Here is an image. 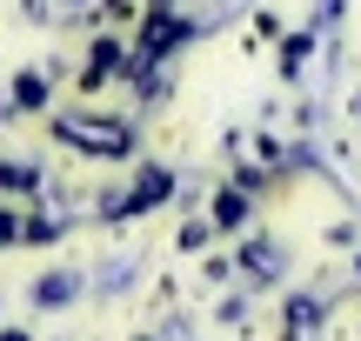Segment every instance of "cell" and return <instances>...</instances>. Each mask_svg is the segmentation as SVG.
I'll list each match as a JSON object with an SVG mask.
<instances>
[{"label":"cell","instance_id":"1","mask_svg":"<svg viewBox=\"0 0 361 341\" xmlns=\"http://www.w3.org/2000/svg\"><path fill=\"white\" fill-rule=\"evenodd\" d=\"M54 141L80 147L87 161H128L141 147V128L128 114H107V107H61L54 114Z\"/></svg>","mask_w":361,"mask_h":341},{"label":"cell","instance_id":"9","mask_svg":"<svg viewBox=\"0 0 361 341\" xmlns=\"http://www.w3.org/2000/svg\"><path fill=\"white\" fill-rule=\"evenodd\" d=\"M341 107H348V128H361V80L348 87V101H341Z\"/></svg>","mask_w":361,"mask_h":341},{"label":"cell","instance_id":"8","mask_svg":"<svg viewBox=\"0 0 361 341\" xmlns=\"http://www.w3.org/2000/svg\"><path fill=\"white\" fill-rule=\"evenodd\" d=\"M7 241H20V214H13V208H0V248H7Z\"/></svg>","mask_w":361,"mask_h":341},{"label":"cell","instance_id":"2","mask_svg":"<svg viewBox=\"0 0 361 341\" xmlns=\"http://www.w3.org/2000/svg\"><path fill=\"white\" fill-rule=\"evenodd\" d=\"M128 67H134V47H128V40H121V34H94L87 40V61H80V74H74L80 101H94L101 87L128 80Z\"/></svg>","mask_w":361,"mask_h":341},{"label":"cell","instance_id":"5","mask_svg":"<svg viewBox=\"0 0 361 341\" xmlns=\"http://www.w3.org/2000/svg\"><path fill=\"white\" fill-rule=\"evenodd\" d=\"M47 107H54L47 67H20V74L7 80V114H47Z\"/></svg>","mask_w":361,"mask_h":341},{"label":"cell","instance_id":"7","mask_svg":"<svg viewBox=\"0 0 361 341\" xmlns=\"http://www.w3.org/2000/svg\"><path fill=\"white\" fill-rule=\"evenodd\" d=\"M67 294H74V275H47V281H34V302H40V308L67 302Z\"/></svg>","mask_w":361,"mask_h":341},{"label":"cell","instance_id":"4","mask_svg":"<svg viewBox=\"0 0 361 341\" xmlns=\"http://www.w3.org/2000/svg\"><path fill=\"white\" fill-rule=\"evenodd\" d=\"M207 221H214V235H241V228L255 221V194H247L241 181H214V194H207Z\"/></svg>","mask_w":361,"mask_h":341},{"label":"cell","instance_id":"3","mask_svg":"<svg viewBox=\"0 0 361 341\" xmlns=\"http://www.w3.org/2000/svg\"><path fill=\"white\" fill-rule=\"evenodd\" d=\"M322 27H288L281 34V47H274V80H288V87H295V80H308V67H314V54H322Z\"/></svg>","mask_w":361,"mask_h":341},{"label":"cell","instance_id":"6","mask_svg":"<svg viewBox=\"0 0 361 341\" xmlns=\"http://www.w3.org/2000/svg\"><path fill=\"white\" fill-rule=\"evenodd\" d=\"M0 187H13V194H34V187H47V174H40L34 161H0Z\"/></svg>","mask_w":361,"mask_h":341},{"label":"cell","instance_id":"10","mask_svg":"<svg viewBox=\"0 0 361 341\" xmlns=\"http://www.w3.org/2000/svg\"><path fill=\"white\" fill-rule=\"evenodd\" d=\"M0 341H27V335H0Z\"/></svg>","mask_w":361,"mask_h":341}]
</instances>
